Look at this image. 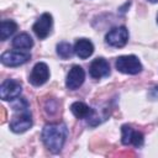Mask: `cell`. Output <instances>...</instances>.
<instances>
[{
    "mask_svg": "<svg viewBox=\"0 0 158 158\" xmlns=\"http://www.w3.org/2000/svg\"><path fill=\"white\" fill-rule=\"evenodd\" d=\"M68 136V128L64 123H47L42 130V141L48 151L58 153L62 151Z\"/></svg>",
    "mask_w": 158,
    "mask_h": 158,
    "instance_id": "6da1fadb",
    "label": "cell"
},
{
    "mask_svg": "<svg viewBox=\"0 0 158 158\" xmlns=\"http://www.w3.org/2000/svg\"><path fill=\"white\" fill-rule=\"evenodd\" d=\"M115 67L118 72L123 74H132V75L138 74L142 70V64L139 59L133 54L118 57L115 62Z\"/></svg>",
    "mask_w": 158,
    "mask_h": 158,
    "instance_id": "7a4b0ae2",
    "label": "cell"
},
{
    "mask_svg": "<svg viewBox=\"0 0 158 158\" xmlns=\"http://www.w3.org/2000/svg\"><path fill=\"white\" fill-rule=\"evenodd\" d=\"M127 41H128V31L125 26L114 27L105 36V42L109 46L116 47V48L123 47L127 43Z\"/></svg>",
    "mask_w": 158,
    "mask_h": 158,
    "instance_id": "3957f363",
    "label": "cell"
},
{
    "mask_svg": "<svg viewBox=\"0 0 158 158\" xmlns=\"http://www.w3.org/2000/svg\"><path fill=\"white\" fill-rule=\"evenodd\" d=\"M31 59V54L22 51H7L4 52L0 57V60L4 65L7 67H19L27 63Z\"/></svg>",
    "mask_w": 158,
    "mask_h": 158,
    "instance_id": "277c9868",
    "label": "cell"
},
{
    "mask_svg": "<svg viewBox=\"0 0 158 158\" xmlns=\"http://www.w3.org/2000/svg\"><path fill=\"white\" fill-rule=\"evenodd\" d=\"M22 91L21 84L14 79H6L0 85V98L5 101H12L20 96Z\"/></svg>",
    "mask_w": 158,
    "mask_h": 158,
    "instance_id": "5b68a950",
    "label": "cell"
},
{
    "mask_svg": "<svg viewBox=\"0 0 158 158\" xmlns=\"http://www.w3.org/2000/svg\"><path fill=\"white\" fill-rule=\"evenodd\" d=\"M52 25H53V19H52V15L48 14V12H44L40 16V19L35 22L32 30L33 32L36 33V36L40 38V40H44L51 30H52Z\"/></svg>",
    "mask_w": 158,
    "mask_h": 158,
    "instance_id": "8992f818",
    "label": "cell"
},
{
    "mask_svg": "<svg viewBox=\"0 0 158 158\" xmlns=\"http://www.w3.org/2000/svg\"><path fill=\"white\" fill-rule=\"evenodd\" d=\"M49 79V69H48V65L43 62H38L35 64V67L32 68L31 70V74H30V83L35 86H40V85H43L47 80Z\"/></svg>",
    "mask_w": 158,
    "mask_h": 158,
    "instance_id": "52a82bcc",
    "label": "cell"
},
{
    "mask_svg": "<svg viewBox=\"0 0 158 158\" xmlns=\"http://www.w3.org/2000/svg\"><path fill=\"white\" fill-rule=\"evenodd\" d=\"M32 126V116L28 111H23L21 115L15 116L10 122V130L15 133H22L31 128Z\"/></svg>",
    "mask_w": 158,
    "mask_h": 158,
    "instance_id": "ba28073f",
    "label": "cell"
},
{
    "mask_svg": "<svg viewBox=\"0 0 158 158\" xmlns=\"http://www.w3.org/2000/svg\"><path fill=\"white\" fill-rule=\"evenodd\" d=\"M85 79V72L80 65H73L72 69L69 70L65 80V85L70 90H75L81 86Z\"/></svg>",
    "mask_w": 158,
    "mask_h": 158,
    "instance_id": "9c48e42d",
    "label": "cell"
},
{
    "mask_svg": "<svg viewBox=\"0 0 158 158\" xmlns=\"http://www.w3.org/2000/svg\"><path fill=\"white\" fill-rule=\"evenodd\" d=\"M89 73L90 77L94 79H101L104 77H107L110 74V64L106 59L101 57L95 58L89 67Z\"/></svg>",
    "mask_w": 158,
    "mask_h": 158,
    "instance_id": "30bf717a",
    "label": "cell"
},
{
    "mask_svg": "<svg viewBox=\"0 0 158 158\" xmlns=\"http://www.w3.org/2000/svg\"><path fill=\"white\" fill-rule=\"evenodd\" d=\"M122 132V143L128 146V144H133L135 147H141L143 144V135L138 131H135L131 126L128 125H123L121 128Z\"/></svg>",
    "mask_w": 158,
    "mask_h": 158,
    "instance_id": "8fae6325",
    "label": "cell"
},
{
    "mask_svg": "<svg viewBox=\"0 0 158 158\" xmlns=\"http://www.w3.org/2000/svg\"><path fill=\"white\" fill-rule=\"evenodd\" d=\"M74 53L81 58V59H86L89 58L93 53H94V44L90 40L86 38H80L75 42L74 44Z\"/></svg>",
    "mask_w": 158,
    "mask_h": 158,
    "instance_id": "7c38bea8",
    "label": "cell"
},
{
    "mask_svg": "<svg viewBox=\"0 0 158 158\" xmlns=\"http://www.w3.org/2000/svg\"><path fill=\"white\" fill-rule=\"evenodd\" d=\"M70 111L77 118H90L94 114V110L81 101H75L70 105Z\"/></svg>",
    "mask_w": 158,
    "mask_h": 158,
    "instance_id": "4fadbf2b",
    "label": "cell"
},
{
    "mask_svg": "<svg viewBox=\"0 0 158 158\" xmlns=\"http://www.w3.org/2000/svg\"><path fill=\"white\" fill-rule=\"evenodd\" d=\"M11 44L16 49H30L33 46V41H32V38L28 33L22 32V33L14 37Z\"/></svg>",
    "mask_w": 158,
    "mask_h": 158,
    "instance_id": "5bb4252c",
    "label": "cell"
},
{
    "mask_svg": "<svg viewBox=\"0 0 158 158\" xmlns=\"http://www.w3.org/2000/svg\"><path fill=\"white\" fill-rule=\"evenodd\" d=\"M16 30H17V25H16L15 21H12V20L1 21V25H0V40L1 41L7 40L10 36H12L15 33Z\"/></svg>",
    "mask_w": 158,
    "mask_h": 158,
    "instance_id": "9a60e30c",
    "label": "cell"
},
{
    "mask_svg": "<svg viewBox=\"0 0 158 158\" xmlns=\"http://www.w3.org/2000/svg\"><path fill=\"white\" fill-rule=\"evenodd\" d=\"M74 53V47L70 46V43L68 42H60L57 44V54L63 58V59H68L72 57V54Z\"/></svg>",
    "mask_w": 158,
    "mask_h": 158,
    "instance_id": "2e32d148",
    "label": "cell"
},
{
    "mask_svg": "<svg viewBox=\"0 0 158 158\" xmlns=\"http://www.w3.org/2000/svg\"><path fill=\"white\" fill-rule=\"evenodd\" d=\"M12 109L15 111H27L28 109V102L23 99V98H16L15 100H12Z\"/></svg>",
    "mask_w": 158,
    "mask_h": 158,
    "instance_id": "e0dca14e",
    "label": "cell"
},
{
    "mask_svg": "<svg viewBox=\"0 0 158 158\" xmlns=\"http://www.w3.org/2000/svg\"><path fill=\"white\" fill-rule=\"evenodd\" d=\"M149 2H158V0H148Z\"/></svg>",
    "mask_w": 158,
    "mask_h": 158,
    "instance_id": "ac0fdd59",
    "label": "cell"
},
{
    "mask_svg": "<svg viewBox=\"0 0 158 158\" xmlns=\"http://www.w3.org/2000/svg\"><path fill=\"white\" fill-rule=\"evenodd\" d=\"M157 22H158V16H157Z\"/></svg>",
    "mask_w": 158,
    "mask_h": 158,
    "instance_id": "d6986e66",
    "label": "cell"
}]
</instances>
